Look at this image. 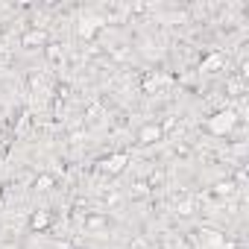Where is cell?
<instances>
[{
  "mask_svg": "<svg viewBox=\"0 0 249 249\" xmlns=\"http://www.w3.org/2000/svg\"><path fill=\"white\" fill-rule=\"evenodd\" d=\"M237 126V114L231 111V108H223V111H217V114H211L208 120H205V129L211 132V135H229L231 129Z\"/></svg>",
  "mask_w": 249,
  "mask_h": 249,
  "instance_id": "obj_1",
  "label": "cell"
},
{
  "mask_svg": "<svg viewBox=\"0 0 249 249\" xmlns=\"http://www.w3.org/2000/svg\"><path fill=\"white\" fill-rule=\"evenodd\" d=\"M126 164H129V156H126V153H114V156H108V159L103 161V173L117 176V173L126 170Z\"/></svg>",
  "mask_w": 249,
  "mask_h": 249,
  "instance_id": "obj_2",
  "label": "cell"
},
{
  "mask_svg": "<svg viewBox=\"0 0 249 249\" xmlns=\"http://www.w3.org/2000/svg\"><path fill=\"white\" fill-rule=\"evenodd\" d=\"M161 138H164L161 123H147V126H141V132H138V144H156Z\"/></svg>",
  "mask_w": 249,
  "mask_h": 249,
  "instance_id": "obj_3",
  "label": "cell"
},
{
  "mask_svg": "<svg viewBox=\"0 0 249 249\" xmlns=\"http://www.w3.org/2000/svg\"><path fill=\"white\" fill-rule=\"evenodd\" d=\"M21 44L24 47H41V44H47V33L44 30H30V33H24Z\"/></svg>",
  "mask_w": 249,
  "mask_h": 249,
  "instance_id": "obj_4",
  "label": "cell"
},
{
  "mask_svg": "<svg viewBox=\"0 0 249 249\" xmlns=\"http://www.w3.org/2000/svg\"><path fill=\"white\" fill-rule=\"evenodd\" d=\"M220 68H223V53H211V56H205L199 62V71H205V73H214Z\"/></svg>",
  "mask_w": 249,
  "mask_h": 249,
  "instance_id": "obj_5",
  "label": "cell"
},
{
  "mask_svg": "<svg viewBox=\"0 0 249 249\" xmlns=\"http://www.w3.org/2000/svg\"><path fill=\"white\" fill-rule=\"evenodd\" d=\"M103 229H108V217H103V214H88L85 217V231H103Z\"/></svg>",
  "mask_w": 249,
  "mask_h": 249,
  "instance_id": "obj_6",
  "label": "cell"
},
{
  "mask_svg": "<svg viewBox=\"0 0 249 249\" xmlns=\"http://www.w3.org/2000/svg\"><path fill=\"white\" fill-rule=\"evenodd\" d=\"M100 27H103V24H100L97 18H88V21H82V24L76 27V33H79V38H91V36H94Z\"/></svg>",
  "mask_w": 249,
  "mask_h": 249,
  "instance_id": "obj_7",
  "label": "cell"
},
{
  "mask_svg": "<svg viewBox=\"0 0 249 249\" xmlns=\"http://www.w3.org/2000/svg\"><path fill=\"white\" fill-rule=\"evenodd\" d=\"M47 226H50V214H47V211H36V214L30 217V229H33V231H44Z\"/></svg>",
  "mask_w": 249,
  "mask_h": 249,
  "instance_id": "obj_8",
  "label": "cell"
},
{
  "mask_svg": "<svg viewBox=\"0 0 249 249\" xmlns=\"http://www.w3.org/2000/svg\"><path fill=\"white\" fill-rule=\"evenodd\" d=\"M234 191H237V185H234L231 179H226V182H217V185H214V194H217V196H231Z\"/></svg>",
  "mask_w": 249,
  "mask_h": 249,
  "instance_id": "obj_9",
  "label": "cell"
},
{
  "mask_svg": "<svg viewBox=\"0 0 249 249\" xmlns=\"http://www.w3.org/2000/svg\"><path fill=\"white\" fill-rule=\"evenodd\" d=\"M161 82H164V79H161V76H150V79H147V82H144V88H147V91H156V88H159V85H161Z\"/></svg>",
  "mask_w": 249,
  "mask_h": 249,
  "instance_id": "obj_10",
  "label": "cell"
},
{
  "mask_svg": "<svg viewBox=\"0 0 249 249\" xmlns=\"http://www.w3.org/2000/svg\"><path fill=\"white\" fill-rule=\"evenodd\" d=\"M50 185H53V176H38V182H36V188H38V191H47Z\"/></svg>",
  "mask_w": 249,
  "mask_h": 249,
  "instance_id": "obj_11",
  "label": "cell"
}]
</instances>
